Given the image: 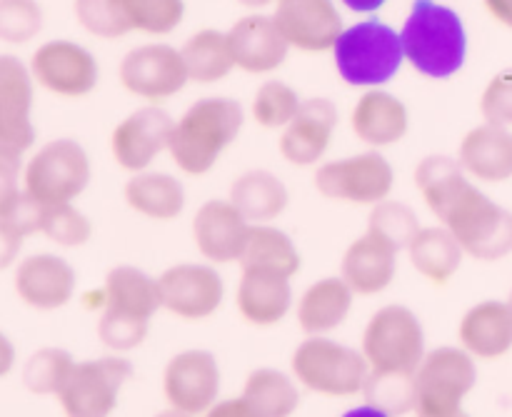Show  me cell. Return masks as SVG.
Wrapping results in <instances>:
<instances>
[{
  "instance_id": "6da1fadb",
  "label": "cell",
  "mask_w": 512,
  "mask_h": 417,
  "mask_svg": "<svg viewBox=\"0 0 512 417\" xmlns=\"http://www.w3.org/2000/svg\"><path fill=\"white\" fill-rule=\"evenodd\" d=\"M415 188L468 258L498 263L512 253V213L468 180L458 158L428 155L420 160Z\"/></svg>"
},
{
  "instance_id": "7a4b0ae2",
  "label": "cell",
  "mask_w": 512,
  "mask_h": 417,
  "mask_svg": "<svg viewBox=\"0 0 512 417\" xmlns=\"http://www.w3.org/2000/svg\"><path fill=\"white\" fill-rule=\"evenodd\" d=\"M405 63L430 80H448L468 60V30L458 10L438 0H413L400 28Z\"/></svg>"
},
{
  "instance_id": "3957f363",
  "label": "cell",
  "mask_w": 512,
  "mask_h": 417,
  "mask_svg": "<svg viewBox=\"0 0 512 417\" xmlns=\"http://www.w3.org/2000/svg\"><path fill=\"white\" fill-rule=\"evenodd\" d=\"M245 125L243 105L233 98H200L175 120L168 153L185 175H208Z\"/></svg>"
},
{
  "instance_id": "277c9868",
  "label": "cell",
  "mask_w": 512,
  "mask_h": 417,
  "mask_svg": "<svg viewBox=\"0 0 512 417\" xmlns=\"http://www.w3.org/2000/svg\"><path fill=\"white\" fill-rule=\"evenodd\" d=\"M330 53L340 78L365 90L390 83L405 65L400 33L375 18L345 28Z\"/></svg>"
},
{
  "instance_id": "5b68a950",
  "label": "cell",
  "mask_w": 512,
  "mask_h": 417,
  "mask_svg": "<svg viewBox=\"0 0 512 417\" xmlns=\"http://www.w3.org/2000/svg\"><path fill=\"white\" fill-rule=\"evenodd\" d=\"M290 373L310 393L325 398H353L365 388L370 365L360 350L328 335H308L290 358Z\"/></svg>"
},
{
  "instance_id": "8992f818",
  "label": "cell",
  "mask_w": 512,
  "mask_h": 417,
  "mask_svg": "<svg viewBox=\"0 0 512 417\" xmlns=\"http://www.w3.org/2000/svg\"><path fill=\"white\" fill-rule=\"evenodd\" d=\"M90 155L78 140L55 138L23 160V193L43 208L78 200L90 185Z\"/></svg>"
},
{
  "instance_id": "52a82bcc",
  "label": "cell",
  "mask_w": 512,
  "mask_h": 417,
  "mask_svg": "<svg viewBox=\"0 0 512 417\" xmlns=\"http://www.w3.org/2000/svg\"><path fill=\"white\" fill-rule=\"evenodd\" d=\"M360 353L368 360L370 373L415 375L428 353L423 323L408 305H383L365 325Z\"/></svg>"
},
{
  "instance_id": "ba28073f",
  "label": "cell",
  "mask_w": 512,
  "mask_h": 417,
  "mask_svg": "<svg viewBox=\"0 0 512 417\" xmlns=\"http://www.w3.org/2000/svg\"><path fill=\"white\" fill-rule=\"evenodd\" d=\"M478 385L475 358L460 345L428 350L415 370V415L445 417L463 410L465 398Z\"/></svg>"
},
{
  "instance_id": "9c48e42d",
  "label": "cell",
  "mask_w": 512,
  "mask_h": 417,
  "mask_svg": "<svg viewBox=\"0 0 512 417\" xmlns=\"http://www.w3.org/2000/svg\"><path fill=\"white\" fill-rule=\"evenodd\" d=\"M133 375V363L123 355L80 360L55 400L65 417H110Z\"/></svg>"
},
{
  "instance_id": "30bf717a",
  "label": "cell",
  "mask_w": 512,
  "mask_h": 417,
  "mask_svg": "<svg viewBox=\"0 0 512 417\" xmlns=\"http://www.w3.org/2000/svg\"><path fill=\"white\" fill-rule=\"evenodd\" d=\"M395 185V170L378 150L328 160L315 170V190L325 200L348 205H373L390 198Z\"/></svg>"
},
{
  "instance_id": "8fae6325",
  "label": "cell",
  "mask_w": 512,
  "mask_h": 417,
  "mask_svg": "<svg viewBox=\"0 0 512 417\" xmlns=\"http://www.w3.org/2000/svg\"><path fill=\"white\" fill-rule=\"evenodd\" d=\"M28 68L38 88L55 98H88L100 83V65L85 45L68 38H53L40 43L30 53Z\"/></svg>"
},
{
  "instance_id": "7c38bea8",
  "label": "cell",
  "mask_w": 512,
  "mask_h": 417,
  "mask_svg": "<svg viewBox=\"0 0 512 417\" xmlns=\"http://www.w3.org/2000/svg\"><path fill=\"white\" fill-rule=\"evenodd\" d=\"M35 80L28 63L13 53H0V153L25 160L35 145L33 105Z\"/></svg>"
},
{
  "instance_id": "4fadbf2b",
  "label": "cell",
  "mask_w": 512,
  "mask_h": 417,
  "mask_svg": "<svg viewBox=\"0 0 512 417\" xmlns=\"http://www.w3.org/2000/svg\"><path fill=\"white\" fill-rule=\"evenodd\" d=\"M118 80L130 95L148 105L175 98L190 83L183 55L168 43H145L128 50L120 60Z\"/></svg>"
},
{
  "instance_id": "5bb4252c",
  "label": "cell",
  "mask_w": 512,
  "mask_h": 417,
  "mask_svg": "<svg viewBox=\"0 0 512 417\" xmlns=\"http://www.w3.org/2000/svg\"><path fill=\"white\" fill-rule=\"evenodd\" d=\"M163 310L185 323H203L213 318L225 300V283L210 263L170 265L158 278Z\"/></svg>"
},
{
  "instance_id": "9a60e30c",
  "label": "cell",
  "mask_w": 512,
  "mask_h": 417,
  "mask_svg": "<svg viewBox=\"0 0 512 417\" xmlns=\"http://www.w3.org/2000/svg\"><path fill=\"white\" fill-rule=\"evenodd\" d=\"M220 363L210 350H183L163 370V395L168 408L200 417L220 400Z\"/></svg>"
},
{
  "instance_id": "2e32d148",
  "label": "cell",
  "mask_w": 512,
  "mask_h": 417,
  "mask_svg": "<svg viewBox=\"0 0 512 417\" xmlns=\"http://www.w3.org/2000/svg\"><path fill=\"white\" fill-rule=\"evenodd\" d=\"M175 120L160 105H145L125 115L110 133V153L118 168L143 173L170 145Z\"/></svg>"
},
{
  "instance_id": "e0dca14e",
  "label": "cell",
  "mask_w": 512,
  "mask_h": 417,
  "mask_svg": "<svg viewBox=\"0 0 512 417\" xmlns=\"http://www.w3.org/2000/svg\"><path fill=\"white\" fill-rule=\"evenodd\" d=\"M78 273L55 253H33L13 268V290L18 300L38 313H53L73 300Z\"/></svg>"
},
{
  "instance_id": "ac0fdd59",
  "label": "cell",
  "mask_w": 512,
  "mask_h": 417,
  "mask_svg": "<svg viewBox=\"0 0 512 417\" xmlns=\"http://www.w3.org/2000/svg\"><path fill=\"white\" fill-rule=\"evenodd\" d=\"M273 20L290 48L303 53H328L345 30L335 0H278Z\"/></svg>"
},
{
  "instance_id": "d6986e66",
  "label": "cell",
  "mask_w": 512,
  "mask_h": 417,
  "mask_svg": "<svg viewBox=\"0 0 512 417\" xmlns=\"http://www.w3.org/2000/svg\"><path fill=\"white\" fill-rule=\"evenodd\" d=\"M253 223L230 200H208L193 218V243L210 265L240 263Z\"/></svg>"
},
{
  "instance_id": "ffe728a7",
  "label": "cell",
  "mask_w": 512,
  "mask_h": 417,
  "mask_svg": "<svg viewBox=\"0 0 512 417\" xmlns=\"http://www.w3.org/2000/svg\"><path fill=\"white\" fill-rule=\"evenodd\" d=\"M230 53H233L235 68L250 75H270L283 68L290 55V45L280 33L273 15L250 13L235 20L228 30Z\"/></svg>"
},
{
  "instance_id": "44dd1931",
  "label": "cell",
  "mask_w": 512,
  "mask_h": 417,
  "mask_svg": "<svg viewBox=\"0 0 512 417\" xmlns=\"http://www.w3.org/2000/svg\"><path fill=\"white\" fill-rule=\"evenodd\" d=\"M338 108L328 98H308L300 105L298 115L280 133V155L290 165L310 168L328 153L330 140L338 128Z\"/></svg>"
},
{
  "instance_id": "7402d4cb",
  "label": "cell",
  "mask_w": 512,
  "mask_h": 417,
  "mask_svg": "<svg viewBox=\"0 0 512 417\" xmlns=\"http://www.w3.org/2000/svg\"><path fill=\"white\" fill-rule=\"evenodd\" d=\"M460 348L475 360L505 358L512 350V310L508 300H480L465 310L458 325Z\"/></svg>"
},
{
  "instance_id": "603a6c76",
  "label": "cell",
  "mask_w": 512,
  "mask_h": 417,
  "mask_svg": "<svg viewBox=\"0 0 512 417\" xmlns=\"http://www.w3.org/2000/svg\"><path fill=\"white\" fill-rule=\"evenodd\" d=\"M350 128L360 143L370 148H388L408 135L410 110L398 95L383 88H370L353 105Z\"/></svg>"
},
{
  "instance_id": "cb8c5ba5",
  "label": "cell",
  "mask_w": 512,
  "mask_h": 417,
  "mask_svg": "<svg viewBox=\"0 0 512 417\" xmlns=\"http://www.w3.org/2000/svg\"><path fill=\"white\" fill-rule=\"evenodd\" d=\"M235 308L253 328H273L288 318L293 308L290 278L265 270H243L235 290Z\"/></svg>"
},
{
  "instance_id": "d4e9b609",
  "label": "cell",
  "mask_w": 512,
  "mask_h": 417,
  "mask_svg": "<svg viewBox=\"0 0 512 417\" xmlns=\"http://www.w3.org/2000/svg\"><path fill=\"white\" fill-rule=\"evenodd\" d=\"M398 255V250L365 233L345 250L340 260V278L355 295H380L398 275Z\"/></svg>"
},
{
  "instance_id": "484cf974",
  "label": "cell",
  "mask_w": 512,
  "mask_h": 417,
  "mask_svg": "<svg viewBox=\"0 0 512 417\" xmlns=\"http://www.w3.org/2000/svg\"><path fill=\"white\" fill-rule=\"evenodd\" d=\"M458 163L468 178L480 183H508L512 178V130L500 125H475L460 143Z\"/></svg>"
},
{
  "instance_id": "4316f807",
  "label": "cell",
  "mask_w": 512,
  "mask_h": 417,
  "mask_svg": "<svg viewBox=\"0 0 512 417\" xmlns=\"http://www.w3.org/2000/svg\"><path fill=\"white\" fill-rule=\"evenodd\" d=\"M100 298H103V303H100L103 310L148 320V323L158 310H163L158 278L135 268V265H115L105 275Z\"/></svg>"
},
{
  "instance_id": "83f0119b",
  "label": "cell",
  "mask_w": 512,
  "mask_h": 417,
  "mask_svg": "<svg viewBox=\"0 0 512 417\" xmlns=\"http://www.w3.org/2000/svg\"><path fill=\"white\" fill-rule=\"evenodd\" d=\"M355 293L340 275L310 285L298 300V325L305 335H330L345 325L353 310Z\"/></svg>"
},
{
  "instance_id": "f1b7e54d",
  "label": "cell",
  "mask_w": 512,
  "mask_h": 417,
  "mask_svg": "<svg viewBox=\"0 0 512 417\" xmlns=\"http://www.w3.org/2000/svg\"><path fill=\"white\" fill-rule=\"evenodd\" d=\"M123 198L130 210L155 223H170L185 210V188L175 175L143 170L125 183Z\"/></svg>"
},
{
  "instance_id": "f546056e",
  "label": "cell",
  "mask_w": 512,
  "mask_h": 417,
  "mask_svg": "<svg viewBox=\"0 0 512 417\" xmlns=\"http://www.w3.org/2000/svg\"><path fill=\"white\" fill-rule=\"evenodd\" d=\"M405 253H408L410 265L418 270V275H423L435 288L448 285L458 275V270L463 268V260L468 258L458 240H455V235L445 225L420 228V233L415 235Z\"/></svg>"
},
{
  "instance_id": "4dcf8cb0",
  "label": "cell",
  "mask_w": 512,
  "mask_h": 417,
  "mask_svg": "<svg viewBox=\"0 0 512 417\" xmlns=\"http://www.w3.org/2000/svg\"><path fill=\"white\" fill-rule=\"evenodd\" d=\"M230 203L253 225L270 223L285 213L290 203L288 185L270 170H248L230 185Z\"/></svg>"
},
{
  "instance_id": "1f68e13d",
  "label": "cell",
  "mask_w": 512,
  "mask_h": 417,
  "mask_svg": "<svg viewBox=\"0 0 512 417\" xmlns=\"http://www.w3.org/2000/svg\"><path fill=\"white\" fill-rule=\"evenodd\" d=\"M185 73L190 83L213 85L228 78L235 70L233 53H230L228 33L215 28H203L190 35L180 48Z\"/></svg>"
},
{
  "instance_id": "d6a6232c",
  "label": "cell",
  "mask_w": 512,
  "mask_h": 417,
  "mask_svg": "<svg viewBox=\"0 0 512 417\" xmlns=\"http://www.w3.org/2000/svg\"><path fill=\"white\" fill-rule=\"evenodd\" d=\"M300 265H303L300 250L295 248L293 238L285 230L268 223L253 225L240 268L265 270V273H278L293 280L300 273Z\"/></svg>"
},
{
  "instance_id": "836d02e7",
  "label": "cell",
  "mask_w": 512,
  "mask_h": 417,
  "mask_svg": "<svg viewBox=\"0 0 512 417\" xmlns=\"http://www.w3.org/2000/svg\"><path fill=\"white\" fill-rule=\"evenodd\" d=\"M243 398L258 417H293L303 393L293 375L275 368H258L245 378Z\"/></svg>"
},
{
  "instance_id": "e575fe53",
  "label": "cell",
  "mask_w": 512,
  "mask_h": 417,
  "mask_svg": "<svg viewBox=\"0 0 512 417\" xmlns=\"http://www.w3.org/2000/svg\"><path fill=\"white\" fill-rule=\"evenodd\" d=\"M78 360L63 348H40L30 355L20 370V380L28 393L40 398H58L65 380L73 373Z\"/></svg>"
},
{
  "instance_id": "d590c367",
  "label": "cell",
  "mask_w": 512,
  "mask_h": 417,
  "mask_svg": "<svg viewBox=\"0 0 512 417\" xmlns=\"http://www.w3.org/2000/svg\"><path fill=\"white\" fill-rule=\"evenodd\" d=\"M130 33L170 35L185 20V0H120Z\"/></svg>"
},
{
  "instance_id": "8d00e7d4",
  "label": "cell",
  "mask_w": 512,
  "mask_h": 417,
  "mask_svg": "<svg viewBox=\"0 0 512 417\" xmlns=\"http://www.w3.org/2000/svg\"><path fill=\"white\" fill-rule=\"evenodd\" d=\"M373 238L383 240L393 250L403 253L410 248L415 235L420 233V220L410 205L400 203V200H383V203L370 208L368 230Z\"/></svg>"
},
{
  "instance_id": "74e56055",
  "label": "cell",
  "mask_w": 512,
  "mask_h": 417,
  "mask_svg": "<svg viewBox=\"0 0 512 417\" xmlns=\"http://www.w3.org/2000/svg\"><path fill=\"white\" fill-rule=\"evenodd\" d=\"M303 98L285 80H265L253 95L250 113L260 128L283 130L298 115Z\"/></svg>"
},
{
  "instance_id": "f35d334b",
  "label": "cell",
  "mask_w": 512,
  "mask_h": 417,
  "mask_svg": "<svg viewBox=\"0 0 512 417\" xmlns=\"http://www.w3.org/2000/svg\"><path fill=\"white\" fill-rule=\"evenodd\" d=\"M360 395L365 398V403L383 410L390 417L415 413V375L370 373Z\"/></svg>"
},
{
  "instance_id": "ab89813d",
  "label": "cell",
  "mask_w": 512,
  "mask_h": 417,
  "mask_svg": "<svg viewBox=\"0 0 512 417\" xmlns=\"http://www.w3.org/2000/svg\"><path fill=\"white\" fill-rule=\"evenodd\" d=\"M40 235H45L58 248H83L93 238V223L73 203L53 205L45 208Z\"/></svg>"
},
{
  "instance_id": "60d3db41",
  "label": "cell",
  "mask_w": 512,
  "mask_h": 417,
  "mask_svg": "<svg viewBox=\"0 0 512 417\" xmlns=\"http://www.w3.org/2000/svg\"><path fill=\"white\" fill-rule=\"evenodd\" d=\"M40 0H0V43L28 45L43 30Z\"/></svg>"
},
{
  "instance_id": "b9f144b4",
  "label": "cell",
  "mask_w": 512,
  "mask_h": 417,
  "mask_svg": "<svg viewBox=\"0 0 512 417\" xmlns=\"http://www.w3.org/2000/svg\"><path fill=\"white\" fill-rule=\"evenodd\" d=\"M73 15L80 28L100 40H118L128 35L120 0H73Z\"/></svg>"
},
{
  "instance_id": "7bdbcfd3",
  "label": "cell",
  "mask_w": 512,
  "mask_h": 417,
  "mask_svg": "<svg viewBox=\"0 0 512 417\" xmlns=\"http://www.w3.org/2000/svg\"><path fill=\"white\" fill-rule=\"evenodd\" d=\"M98 340L115 355L133 353L135 348L148 340L150 323L140 318H130V315L110 313V310H100L98 318Z\"/></svg>"
},
{
  "instance_id": "ee69618b",
  "label": "cell",
  "mask_w": 512,
  "mask_h": 417,
  "mask_svg": "<svg viewBox=\"0 0 512 417\" xmlns=\"http://www.w3.org/2000/svg\"><path fill=\"white\" fill-rule=\"evenodd\" d=\"M480 113L485 123L512 130V70H503L485 85Z\"/></svg>"
},
{
  "instance_id": "f6af8a7d",
  "label": "cell",
  "mask_w": 512,
  "mask_h": 417,
  "mask_svg": "<svg viewBox=\"0 0 512 417\" xmlns=\"http://www.w3.org/2000/svg\"><path fill=\"white\" fill-rule=\"evenodd\" d=\"M23 193V160L0 153V218L8 215Z\"/></svg>"
},
{
  "instance_id": "bcb514c9",
  "label": "cell",
  "mask_w": 512,
  "mask_h": 417,
  "mask_svg": "<svg viewBox=\"0 0 512 417\" xmlns=\"http://www.w3.org/2000/svg\"><path fill=\"white\" fill-rule=\"evenodd\" d=\"M43 215L45 208L38 200L30 198L28 193H20V198L15 200L13 208L8 210V215L3 220H8L15 230H20L28 238V235L40 233V228H43Z\"/></svg>"
},
{
  "instance_id": "7dc6e473",
  "label": "cell",
  "mask_w": 512,
  "mask_h": 417,
  "mask_svg": "<svg viewBox=\"0 0 512 417\" xmlns=\"http://www.w3.org/2000/svg\"><path fill=\"white\" fill-rule=\"evenodd\" d=\"M25 235L15 230L8 220L0 218V273L15 268L20 263V253H23Z\"/></svg>"
},
{
  "instance_id": "c3c4849f",
  "label": "cell",
  "mask_w": 512,
  "mask_h": 417,
  "mask_svg": "<svg viewBox=\"0 0 512 417\" xmlns=\"http://www.w3.org/2000/svg\"><path fill=\"white\" fill-rule=\"evenodd\" d=\"M200 417H258L255 415V410L250 408L248 400L240 395V398H225V400H218V403L213 405V408L205 410Z\"/></svg>"
},
{
  "instance_id": "681fc988",
  "label": "cell",
  "mask_w": 512,
  "mask_h": 417,
  "mask_svg": "<svg viewBox=\"0 0 512 417\" xmlns=\"http://www.w3.org/2000/svg\"><path fill=\"white\" fill-rule=\"evenodd\" d=\"M15 360H18V350H15L13 340L0 330V380L13 373Z\"/></svg>"
},
{
  "instance_id": "f907efd6",
  "label": "cell",
  "mask_w": 512,
  "mask_h": 417,
  "mask_svg": "<svg viewBox=\"0 0 512 417\" xmlns=\"http://www.w3.org/2000/svg\"><path fill=\"white\" fill-rule=\"evenodd\" d=\"M483 5L493 20L512 30V0H483Z\"/></svg>"
},
{
  "instance_id": "816d5d0a",
  "label": "cell",
  "mask_w": 512,
  "mask_h": 417,
  "mask_svg": "<svg viewBox=\"0 0 512 417\" xmlns=\"http://www.w3.org/2000/svg\"><path fill=\"white\" fill-rule=\"evenodd\" d=\"M340 3L355 15H373L378 13V10H383L388 0H340Z\"/></svg>"
},
{
  "instance_id": "f5cc1de1",
  "label": "cell",
  "mask_w": 512,
  "mask_h": 417,
  "mask_svg": "<svg viewBox=\"0 0 512 417\" xmlns=\"http://www.w3.org/2000/svg\"><path fill=\"white\" fill-rule=\"evenodd\" d=\"M340 417H390V415H385L383 410L373 408V405L363 403V405H358V408H350L348 413H343Z\"/></svg>"
},
{
  "instance_id": "db71d44e",
  "label": "cell",
  "mask_w": 512,
  "mask_h": 417,
  "mask_svg": "<svg viewBox=\"0 0 512 417\" xmlns=\"http://www.w3.org/2000/svg\"><path fill=\"white\" fill-rule=\"evenodd\" d=\"M235 3L243 5V8H248V10H255V13H258V10L268 8V5H275V3H278V0H235Z\"/></svg>"
},
{
  "instance_id": "11a10c76",
  "label": "cell",
  "mask_w": 512,
  "mask_h": 417,
  "mask_svg": "<svg viewBox=\"0 0 512 417\" xmlns=\"http://www.w3.org/2000/svg\"><path fill=\"white\" fill-rule=\"evenodd\" d=\"M153 417H195V415H188V413H183V410H175V408H165L163 413H158Z\"/></svg>"
},
{
  "instance_id": "9f6ffc18",
  "label": "cell",
  "mask_w": 512,
  "mask_h": 417,
  "mask_svg": "<svg viewBox=\"0 0 512 417\" xmlns=\"http://www.w3.org/2000/svg\"><path fill=\"white\" fill-rule=\"evenodd\" d=\"M445 417H473V415H470L468 410L463 408V410H458V413H453V415H445Z\"/></svg>"
},
{
  "instance_id": "6f0895ef",
  "label": "cell",
  "mask_w": 512,
  "mask_h": 417,
  "mask_svg": "<svg viewBox=\"0 0 512 417\" xmlns=\"http://www.w3.org/2000/svg\"><path fill=\"white\" fill-rule=\"evenodd\" d=\"M508 305H510V310H512V290H510V295H508Z\"/></svg>"
}]
</instances>
